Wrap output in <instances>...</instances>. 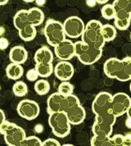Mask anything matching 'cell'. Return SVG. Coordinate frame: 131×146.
<instances>
[{
	"label": "cell",
	"instance_id": "6da1fadb",
	"mask_svg": "<svg viewBox=\"0 0 131 146\" xmlns=\"http://www.w3.org/2000/svg\"><path fill=\"white\" fill-rule=\"evenodd\" d=\"M105 75L119 81H129L131 79V58L126 57L123 59L111 58L103 65Z\"/></svg>",
	"mask_w": 131,
	"mask_h": 146
},
{
	"label": "cell",
	"instance_id": "7a4b0ae2",
	"mask_svg": "<svg viewBox=\"0 0 131 146\" xmlns=\"http://www.w3.org/2000/svg\"><path fill=\"white\" fill-rule=\"evenodd\" d=\"M101 21L98 20H90L85 27V30L81 35V40L92 47L101 48L105 45V40L102 35Z\"/></svg>",
	"mask_w": 131,
	"mask_h": 146
},
{
	"label": "cell",
	"instance_id": "3957f363",
	"mask_svg": "<svg viewBox=\"0 0 131 146\" xmlns=\"http://www.w3.org/2000/svg\"><path fill=\"white\" fill-rule=\"evenodd\" d=\"M114 27L120 31L127 30L131 19V0H114Z\"/></svg>",
	"mask_w": 131,
	"mask_h": 146
},
{
	"label": "cell",
	"instance_id": "277c9868",
	"mask_svg": "<svg viewBox=\"0 0 131 146\" xmlns=\"http://www.w3.org/2000/svg\"><path fill=\"white\" fill-rule=\"evenodd\" d=\"M75 56L84 65H92L97 62L103 55V49L92 47L84 43L82 40L74 43Z\"/></svg>",
	"mask_w": 131,
	"mask_h": 146
},
{
	"label": "cell",
	"instance_id": "5b68a950",
	"mask_svg": "<svg viewBox=\"0 0 131 146\" xmlns=\"http://www.w3.org/2000/svg\"><path fill=\"white\" fill-rule=\"evenodd\" d=\"M48 124L53 135L59 138H64L71 132V125L65 112L58 111L50 113Z\"/></svg>",
	"mask_w": 131,
	"mask_h": 146
},
{
	"label": "cell",
	"instance_id": "8992f818",
	"mask_svg": "<svg viewBox=\"0 0 131 146\" xmlns=\"http://www.w3.org/2000/svg\"><path fill=\"white\" fill-rule=\"evenodd\" d=\"M44 32L48 44L52 47L56 46L66 37L62 23L52 19L47 21Z\"/></svg>",
	"mask_w": 131,
	"mask_h": 146
},
{
	"label": "cell",
	"instance_id": "52a82bcc",
	"mask_svg": "<svg viewBox=\"0 0 131 146\" xmlns=\"http://www.w3.org/2000/svg\"><path fill=\"white\" fill-rule=\"evenodd\" d=\"M62 26L66 36L71 39H77L83 33L85 24L80 17L71 16L66 19L62 23Z\"/></svg>",
	"mask_w": 131,
	"mask_h": 146
},
{
	"label": "cell",
	"instance_id": "ba28073f",
	"mask_svg": "<svg viewBox=\"0 0 131 146\" xmlns=\"http://www.w3.org/2000/svg\"><path fill=\"white\" fill-rule=\"evenodd\" d=\"M131 108L130 97L125 93L115 94L111 98V112L119 117L130 111Z\"/></svg>",
	"mask_w": 131,
	"mask_h": 146
},
{
	"label": "cell",
	"instance_id": "9c48e42d",
	"mask_svg": "<svg viewBox=\"0 0 131 146\" xmlns=\"http://www.w3.org/2000/svg\"><path fill=\"white\" fill-rule=\"evenodd\" d=\"M17 111L21 117L27 121H32L39 117L40 108L39 104L35 101L23 100L18 104Z\"/></svg>",
	"mask_w": 131,
	"mask_h": 146
},
{
	"label": "cell",
	"instance_id": "30bf717a",
	"mask_svg": "<svg viewBox=\"0 0 131 146\" xmlns=\"http://www.w3.org/2000/svg\"><path fill=\"white\" fill-rule=\"evenodd\" d=\"M111 98L109 92L102 91L98 93L92 104V110L95 115L111 111Z\"/></svg>",
	"mask_w": 131,
	"mask_h": 146
},
{
	"label": "cell",
	"instance_id": "8fae6325",
	"mask_svg": "<svg viewBox=\"0 0 131 146\" xmlns=\"http://www.w3.org/2000/svg\"><path fill=\"white\" fill-rule=\"evenodd\" d=\"M54 53L60 60L69 61L75 57V45L71 40L65 39L54 46Z\"/></svg>",
	"mask_w": 131,
	"mask_h": 146
},
{
	"label": "cell",
	"instance_id": "7c38bea8",
	"mask_svg": "<svg viewBox=\"0 0 131 146\" xmlns=\"http://www.w3.org/2000/svg\"><path fill=\"white\" fill-rule=\"evenodd\" d=\"M53 73L58 80L69 81L74 76L75 68L69 61L61 60V62L53 66Z\"/></svg>",
	"mask_w": 131,
	"mask_h": 146
},
{
	"label": "cell",
	"instance_id": "4fadbf2b",
	"mask_svg": "<svg viewBox=\"0 0 131 146\" xmlns=\"http://www.w3.org/2000/svg\"><path fill=\"white\" fill-rule=\"evenodd\" d=\"M4 140L8 146H21V144L26 137V131L17 124L3 135Z\"/></svg>",
	"mask_w": 131,
	"mask_h": 146
},
{
	"label": "cell",
	"instance_id": "5bb4252c",
	"mask_svg": "<svg viewBox=\"0 0 131 146\" xmlns=\"http://www.w3.org/2000/svg\"><path fill=\"white\" fill-rule=\"evenodd\" d=\"M65 113L71 125L73 126L80 125L86 117V112L83 106H81V104L73 107L71 108L68 109Z\"/></svg>",
	"mask_w": 131,
	"mask_h": 146
},
{
	"label": "cell",
	"instance_id": "9a60e30c",
	"mask_svg": "<svg viewBox=\"0 0 131 146\" xmlns=\"http://www.w3.org/2000/svg\"><path fill=\"white\" fill-rule=\"evenodd\" d=\"M9 58L11 62L23 64L28 58V52L23 46H14L11 48L9 52Z\"/></svg>",
	"mask_w": 131,
	"mask_h": 146
},
{
	"label": "cell",
	"instance_id": "2e32d148",
	"mask_svg": "<svg viewBox=\"0 0 131 146\" xmlns=\"http://www.w3.org/2000/svg\"><path fill=\"white\" fill-rule=\"evenodd\" d=\"M34 62L37 64H48L52 63L53 62V53L52 50L46 46L39 48L34 53Z\"/></svg>",
	"mask_w": 131,
	"mask_h": 146
},
{
	"label": "cell",
	"instance_id": "e0dca14e",
	"mask_svg": "<svg viewBox=\"0 0 131 146\" xmlns=\"http://www.w3.org/2000/svg\"><path fill=\"white\" fill-rule=\"evenodd\" d=\"M64 95L61 94L59 92L52 93L47 100V111L48 114L55 112L62 111V104Z\"/></svg>",
	"mask_w": 131,
	"mask_h": 146
},
{
	"label": "cell",
	"instance_id": "ac0fdd59",
	"mask_svg": "<svg viewBox=\"0 0 131 146\" xmlns=\"http://www.w3.org/2000/svg\"><path fill=\"white\" fill-rule=\"evenodd\" d=\"M27 17L29 24L35 27L44 21V13L39 7H31L27 10Z\"/></svg>",
	"mask_w": 131,
	"mask_h": 146
},
{
	"label": "cell",
	"instance_id": "d6986e66",
	"mask_svg": "<svg viewBox=\"0 0 131 146\" xmlns=\"http://www.w3.org/2000/svg\"><path fill=\"white\" fill-rule=\"evenodd\" d=\"M23 74H24V69L21 66V64L11 62L7 66L6 75L11 80H18L23 76Z\"/></svg>",
	"mask_w": 131,
	"mask_h": 146
},
{
	"label": "cell",
	"instance_id": "ffe728a7",
	"mask_svg": "<svg viewBox=\"0 0 131 146\" xmlns=\"http://www.w3.org/2000/svg\"><path fill=\"white\" fill-rule=\"evenodd\" d=\"M92 131L93 135H97L111 136L113 132V126L94 121L93 125L92 126Z\"/></svg>",
	"mask_w": 131,
	"mask_h": 146
},
{
	"label": "cell",
	"instance_id": "44dd1931",
	"mask_svg": "<svg viewBox=\"0 0 131 146\" xmlns=\"http://www.w3.org/2000/svg\"><path fill=\"white\" fill-rule=\"evenodd\" d=\"M18 31H19L20 38L26 42H29V41L34 40L37 35L36 27H34L32 25H30V24L21 28Z\"/></svg>",
	"mask_w": 131,
	"mask_h": 146
},
{
	"label": "cell",
	"instance_id": "7402d4cb",
	"mask_svg": "<svg viewBox=\"0 0 131 146\" xmlns=\"http://www.w3.org/2000/svg\"><path fill=\"white\" fill-rule=\"evenodd\" d=\"M13 24L18 31L24 27H26V25H28L29 22H28V17H27V10L21 9L15 14L13 17Z\"/></svg>",
	"mask_w": 131,
	"mask_h": 146
},
{
	"label": "cell",
	"instance_id": "603a6c76",
	"mask_svg": "<svg viewBox=\"0 0 131 146\" xmlns=\"http://www.w3.org/2000/svg\"><path fill=\"white\" fill-rule=\"evenodd\" d=\"M116 118L117 117L113 114V113L111 111H109V112H105L103 113L96 115L95 121L113 126L116 121Z\"/></svg>",
	"mask_w": 131,
	"mask_h": 146
},
{
	"label": "cell",
	"instance_id": "cb8c5ba5",
	"mask_svg": "<svg viewBox=\"0 0 131 146\" xmlns=\"http://www.w3.org/2000/svg\"><path fill=\"white\" fill-rule=\"evenodd\" d=\"M79 104H80V101L76 95H75L73 94H69V95H66L63 97V100H62V111L66 112L68 109L71 108L73 107L77 106Z\"/></svg>",
	"mask_w": 131,
	"mask_h": 146
},
{
	"label": "cell",
	"instance_id": "d4e9b609",
	"mask_svg": "<svg viewBox=\"0 0 131 146\" xmlns=\"http://www.w3.org/2000/svg\"><path fill=\"white\" fill-rule=\"evenodd\" d=\"M116 28L111 24H106L102 26V35L105 42H110L116 37Z\"/></svg>",
	"mask_w": 131,
	"mask_h": 146
},
{
	"label": "cell",
	"instance_id": "484cf974",
	"mask_svg": "<svg viewBox=\"0 0 131 146\" xmlns=\"http://www.w3.org/2000/svg\"><path fill=\"white\" fill-rule=\"evenodd\" d=\"M34 69L36 70L39 76L41 78H47V77L50 76L53 73L52 63H48V64H37V63H35Z\"/></svg>",
	"mask_w": 131,
	"mask_h": 146
},
{
	"label": "cell",
	"instance_id": "4316f807",
	"mask_svg": "<svg viewBox=\"0 0 131 146\" xmlns=\"http://www.w3.org/2000/svg\"><path fill=\"white\" fill-rule=\"evenodd\" d=\"M91 146H113L111 136L93 135L90 141Z\"/></svg>",
	"mask_w": 131,
	"mask_h": 146
},
{
	"label": "cell",
	"instance_id": "83f0119b",
	"mask_svg": "<svg viewBox=\"0 0 131 146\" xmlns=\"http://www.w3.org/2000/svg\"><path fill=\"white\" fill-rule=\"evenodd\" d=\"M34 90L39 95H45L50 90V84L45 79H39L34 84Z\"/></svg>",
	"mask_w": 131,
	"mask_h": 146
},
{
	"label": "cell",
	"instance_id": "f1b7e54d",
	"mask_svg": "<svg viewBox=\"0 0 131 146\" xmlns=\"http://www.w3.org/2000/svg\"><path fill=\"white\" fill-rule=\"evenodd\" d=\"M14 94L17 97H24L28 93V87L24 81H17L13 86Z\"/></svg>",
	"mask_w": 131,
	"mask_h": 146
},
{
	"label": "cell",
	"instance_id": "f546056e",
	"mask_svg": "<svg viewBox=\"0 0 131 146\" xmlns=\"http://www.w3.org/2000/svg\"><path fill=\"white\" fill-rule=\"evenodd\" d=\"M74 91V86L69 81H62V83L59 85L58 92L62 95H69L73 94Z\"/></svg>",
	"mask_w": 131,
	"mask_h": 146
},
{
	"label": "cell",
	"instance_id": "4dcf8cb0",
	"mask_svg": "<svg viewBox=\"0 0 131 146\" xmlns=\"http://www.w3.org/2000/svg\"><path fill=\"white\" fill-rule=\"evenodd\" d=\"M101 13L103 17L107 19V20H111L114 19V16H115V12H114V8L112 4H107L105 3L101 8Z\"/></svg>",
	"mask_w": 131,
	"mask_h": 146
},
{
	"label": "cell",
	"instance_id": "1f68e13d",
	"mask_svg": "<svg viewBox=\"0 0 131 146\" xmlns=\"http://www.w3.org/2000/svg\"><path fill=\"white\" fill-rule=\"evenodd\" d=\"M21 146H42V140L37 136H29L26 137Z\"/></svg>",
	"mask_w": 131,
	"mask_h": 146
},
{
	"label": "cell",
	"instance_id": "d6a6232c",
	"mask_svg": "<svg viewBox=\"0 0 131 146\" xmlns=\"http://www.w3.org/2000/svg\"><path fill=\"white\" fill-rule=\"evenodd\" d=\"M16 124L13 123V122H11L9 121H7V120H4L1 124H0V134L2 135H4L6 134L8 131H10L13 126H15Z\"/></svg>",
	"mask_w": 131,
	"mask_h": 146
},
{
	"label": "cell",
	"instance_id": "836d02e7",
	"mask_svg": "<svg viewBox=\"0 0 131 146\" xmlns=\"http://www.w3.org/2000/svg\"><path fill=\"white\" fill-rule=\"evenodd\" d=\"M111 141L113 146H123L124 141V135L118 134V135H115L113 136H111Z\"/></svg>",
	"mask_w": 131,
	"mask_h": 146
},
{
	"label": "cell",
	"instance_id": "e575fe53",
	"mask_svg": "<svg viewBox=\"0 0 131 146\" xmlns=\"http://www.w3.org/2000/svg\"><path fill=\"white\" fill-rule=\"evenodd\" d=\"M39 77V75H38V73H37L36 70L34 68L29 70L26 72V78H27V80H30V81H36Z\"/></svg>",
	"mask_w": 131,
	"mask_h": 146
},
{
	"label": "cell",
	"instance_id": "d590c367",
	"mask_svg": "<svg viewBox=\"0 0 131 146\" xmlns=\"http://www.w3.org/2000/svg\"><path fill=\"white\" fill-rule=\"evenodd\" d=\"M61 144L58 140L53 138L47 139L44 141H42V146H60Z\"/></svg>",
	"mask_w": 131,
	"mask_h": 146
},
{
	"label": "cell",
	"instance_id": "8d00e7d4",
	"mask_svg": "<svg viewBox=\"0 0 131 146\" xmlns=\"http://www.w3.org/2000/svg\"><path fill=\"white\" fill-rule=\"evenodd\" d=\"M8 47V40L6 38H0V49H6Z\"/></svg>",
	"mask_w": 131,
	"mask_h": 146
},
{
	"label": "cell",
	"instance_id": "74e56055",
	"mask_svg": "<svg viewBox=\"0 0 131 146\" xmlns=\"http://www.w3.org/2000/svg\"><path fill=\"white\" fill-rule=\"evenodd\" d=\"M131 145V138L130 135H124V145L123 146H130Z\"/></svg>",
	"mask_w": 131,
	"mask_h": 146
},
{
	"label": "cell",
	"instance_id": "f35d334b",
	"mask_svg": "<svg viewBox=\"0 0 131 146\" xmlns=\"http://www.w3.org/2000/svg\"><path fill=\"white\" fill-rule=\"evenodd\" d=\"M4 120H6L5 113H4V112H3L2 109H0V124H1Z\"/></svg>",
	"mask_w": 131,
	"mask_h": 146
},
{
	"label": "cell",
	"instance_id": "ab89813d",
	"mask_svg": "<svg viewBox=\"0 0 131 146\" xmlns=\"http://www.w3.org/2000/svg\"><path fill=\"white\" fill-rule=\"evenodd\" d=\"M96 3H98L99 4H105V3H107L109 0H94Z\"/></svg>",
	"mask_w": 131,
	"mask_h": 146
},
{
	"label": "cell",
	"instance_id": "60d3db41",
	"mask_svg": "<svg viewBox=\"0 0 131 146\" xmlns=\"http://www.w3.org/2000/svg\"><path fill=\"white\" fill-rule=\"evenodd\" d=\"M9 0H0V6H3V5H5L8 3Z\"/></svg>",
	"mask_w": 131,
	"mask_h": 146
},
{
	"label": "cell",
	"instance_id": "b9f144b4",
	"mask_svg": "<svg viewBox=\"0 0 131 146\" xmlns=\"http://www.w3.org/2000/svg\"><path fill=\"white\" fill-rule=\"evenodd\" d=\"M23 1L26 3H32V2H34L35 0H23Z\"/></svg>",
	"mask_w": 131,
	"mask_h": 146
},
{
	"label": "cell",
	"instance_id": "7bdbcfd3",
	"mask_svg": "<svg viewBox=\"0 0 131 146\" xmlns=\"http://www.w3.org/2000/svg\"><path fill=\"white\" fill-rule=\"evenodd\" d=\"M63 146H73V145H71V144H66V145H63Z\"/></svg>",
	"mask_w": 131,
	"mask_h": 146
}]
</instances>
